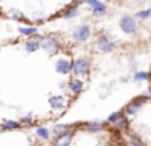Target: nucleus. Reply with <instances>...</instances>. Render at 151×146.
I'll list each match as a JSON object with an SVG mask.
<instances>
[{"instance_id":"f257e3e1","label":"nucleus","mask_w":151,"mask_h":146,"mask_svg":"<svg viewBox=\"0 0 151 146\" xmlns=\"http://www.w3.org/2000/svg\"><path fill=\"white\" fill-rule=\"evenodd\" d=\"M96 47H98L101 52H104V54H109V52L115 50V47H117V41H115L112 36H109V34H101L98 37V41H96Z\"/></svg>"},{"instance_id":"f03ea898","label":"nucleus","mask_w":151,"mask_h":146,"mask_svg":"<svg viewBox=\"0 0 151 146\" xmlns=\"http://www.w3.org/2000/svg\"><path fill=\"white\" fill-rule=\"evenodd\" d=\"M119 26H120V29L125 32V34H135V32L138 31L137 18H135V16H130V15L122 16L120 21H119Z\"/></svg>"},{"instance_id":"7ed1b4c3","label":"nucleus","mask_w":151,"mask_h":146,"mask_svg":"<svg viewBox=\"0 0 151 146\" xmlns=\"http://www.w3.org/2000/svg\"><path fill=\"white\" fill-rule=\"evenodd\" d=\"M89 70H91V65H89V62L86 60V58H76V60L73 62L72 73H73L75 78H80V76H83V75H88Z\"/></svg>"},{"instance_id":"20e7f679","label":"nucleus","mask_w":151,"mask_h":146,"mask_svg":"<svg viewBox=\"0 0 151 146\" xmlns=\"http://www.w3.org/2000/svg\"><path fill=\"white\" fill-rule=\"evenodd\" d=\"M41 49H44L49 55H55L57 52L60 50V42L57 41L54 36H47V37H44L42 47H41Z\"/></svg>"},{"instance_id":"39448f33","label":"nucleus","mask_w":151,"mask_h":146,"mask_svg":"<svg viewBox=\"0 0 151 146\" xmlns=\"http://www.w3.org/2000/svg\"><path fill=\"white\" fill-rule=\"evenodd\" d=\"M89 36H91V28H89L88 24H80V26H76V28L73 29V39L78 41V42L88 41Z\"/></svg>"},{"instance_id":"423d86ee","label":"nucleus","mask_w":151,"mask_h":146,"mask_svg":"<svg viewBox=\"0 0 151 146\" xmlns=\"http://www.w3.org/2000/svg\"><path fill=\"white\" fill-rule=\"evenodd\" d=\"M72 68H73V62H70L68 58H59V60L55 62V70L59 71L60 75L70 73Z\"/></svg>"},{"instance_id":"0eeeda50","label":"nucleus","mask_w":151,"mask_h":146,"mask_svg":"<svg viewBox=\"0 0 151 146\" xmlns=\"http://www.w3.org/2000/svg\"><path fill=\"white\" fill-rule=\"evenodd\" d=\"M88 5H89V8H91V12L94 16H102L107 12V6L102 2H99V0H88Z\"/></svg>"},{"instance_id":"6e6552de","label":"nucleus","mask_w":151,"mask_h":146,"mask_svg":"<svg viewBox=\"0 0 151 146\" xmlns=\"http://www.w3.org/2000/svg\"><path fill=\"white\" fill-rule=\"evenodd\" d=\"M143 102H145V97H143V96H140V97H137V99H133L130 104H127V107H125V114H130V115L137 114L138 110L141 109Z\"/></svg>"},{"instance_id":"1a4fd4ad","label":"nucleus","mask_w":151,"mask_h":146,"mask_svg":"<svg viewBox=\"0 0 151 146\" xmlns=\"http://www.w3.org/2000/svg\"><path fill=\"white\" fill-rule=\"evenodd\" d=\"M73 135H75L73 132H68V133H65V135L57 136L54 146H70V145H72V141H73Z\"/></svg>"},{"instance_id":"9d476101","label":"nucleus","mask_w":151,"mask_h":146,"mask_svg":"<svg viewBox=\"0 0 151 146\" xmlns=\"http://www.w3.org/2000/svg\"><path fill=\"white\" fill-rule=\"evenodd\" d=\"M49 104L52 109H63L65 107V99H63V96H49Z\"/></svg>"},{"instance_id":"9b49d317","label":"nucleus","mask_w":151,"mask_h":146,"mask_svg":"<svg viewBox=\"0 0 151 146\" xmlns=\"http://www.w3.org/2000/svg\"><path fill=\"white\" fill-rule=\"evenodd\" d=\"M106 128V122H99V120H94V122H88L85 123V130L88 132H101V130Z\"/></svg>"},{"instance_id":"f8f14e48","label":"nucleus","mask_w":151,"mask_h":146,"mask_svg":"<svg viewBox=\"0 0 151 146\" xmlns=\"http://www.w3.org/2000/svg\"><path fill=\"white\" fill-rule=\"evenodd\" d=\"M68 88H70V91H72L73 94H80L83 91V81L80 80V78H73V80L68 83Z\"/></svg>"},{"instance_id":"ddd939ff","label":"nucleus","mask_w":151,"mask_h":146,"mask_svg":"<svg viewBox=\"0 0 151 146\" xmlns=\"http://www.w3.org/2000/svg\"><path fill=\"white\" fill-rule=\"evenodd\" d=\"M39 47H42V42H37L31 37L28 39L26 44H24V50L26 52H36V50H39Z\"/></svg>"},{"instance_id":"4468645a","label":"nucleus","mask_w":151,"mask_h":146,"mask_svg":"<svg viewBox=\"0 0 151 146\" xmlns=\"http://www.w3.org/2000/svg\"><path fill=\"white\" fill-rule=\"evenodd\" d=\"M18 32H20L21 36H34V34H37V28L36 26H20L18 28Z\"/></svg>"},{"instance_id":"2eb2a0df","label":"nucleus","mask_w":151,"mask_h":146,"mask_svg":"<svg viewBox=\"0 0 151 146\" xmlns=\"http://www.w3.org/2000/svg\"><path fill=\"white\" fill-rule=\"evenodd\" d=\"M72 132V125H54L52 127V133L57 136L60 135H65V133Z\"/></svg>"},{"instance_id":"dca6fc26","label":"nucleus","mask_w":151,"mask_h":146,"mask_svg":"<svg viewBox=\"0 0 151 146\" xmlns=\"http://www.w3.org/2000/svg\"><path fill=\"white\" fill-rule=\"evenodd\" d=\"M20 128V122H17V120H5V122H2V130L4 132H10V130H17Z\"/></svg>"},{"instance_id":"f3484780","label":"nucleus","mask_w":151,"mask_h":146,"mask_svg":"<svg viewBox=\"0 0 151 146\" xmlns=\"http://www.w3.org/2000/svg\"><path fill=\"white\" fill-rule=\"evenodd\" d=\"M151 78V75L148 73L146 70H138V71H135V75H133V80L137 81V83H140V81H146V80H150Z\"/></svg>"},{"instance_id":"a211bd4d","label":"nucleus","mask_w":151,"mask_h":146,"mask_svg":"<svg viewBox=\"0 0 151 146\" xmlns=\"http://www.w3.org/2000/svg\"><path fill=\"white\" fill-rule=\"evenodd\" d=\"M8 16H10L12 19H17V21H24V15L20 12V10H17V8H12V10H8Z\"/></svg>"},{"instance_id":"6ab92c4d","label":"nucleus","mask_w":151,"mask_h":146,"mask_svg":"<svg viewBox=\"0 0 151 146\" xmlns=\"http://www.w3.org/2000/svg\"><path fill=\"white\" fill-rule=\"evenodd\" d=\"M36 135L39 136L41 140H49L50 136V130L46 128V127H37L36 128Z\"/></svg>"},{"instance_id":"aec40b11","label":"nucleus","mask_w":151,"mask_h":146,"mask_svg":"<svg viewBox=\"0 0 151 146\" xmlns=\"http://www.w3.org/2000/svg\"><path fill=\"white\" fill-rule=\"evenodd\" d=\"M127 125H128V120H127V117L124 115V114H122L120 117H119L117 119V122L114 123V127L117 130H122V128H127Z\"/></svg>"},{"instance_id":"412c9836","label":"nucleus","mask_w":151,"mask_h":146,"mask_svg":"<svg viewBox=\"0 0 151 146\" xmlns=\"http://www.w3.org/2000/svg\"><path fill=\"white\" fill-rule=\"evenodd\" d=\"M78 15V5H70L67 12H63V18H73Z\"/></svg>"},{"instance_id":"4be33fe9","label":"nucleus","mask_w":151,"mask_h":146,"mask_svg":"<svg viewBox=\"0 0 151 146\" xmlns=\"http://www.w3.org/2000/svg\"><path fill=\"white\" fill-rule=\"evenodd\" d=\"M135 18H140V19H148V18H151V8H148V10H140V12H137Z\"/></svg>"},{"instance_id":"5701e85b","label":"nucleus","mask_w":151,"mask_h":146,"mask_svg":"<svg viewBox=\"0 0 151 146\" xmlns=\"http://www.w3.org/2000/svg\"><path fill=\"white\" fill-rule=\"evenodd\" d=\"M120 115H122V112H112L111 115H109V120H107V122H111L112 125H114V123L117 122V119H119Z\"/></svg>"},{"instance_id":"b1692460","label":"nucleus","mask_w":151,"mask_h":146,"mask_svg":"<svg viewBox=\"0 0 151 146\" xmlns=\"http://www.w3.org/2000/svg\"><path fill=\"white\" fill-rule=\"evenodd\" d=\"M21 123H24V125H29V123H33V115H26V117H23L21 119Z\"/></svg>"},{"instance_id":"393cba45","label":"nucleus","mask_w":151,"mask_h":146,"mask_svg":"<svg viewBox=\"0 0 151 146\" xmlns=\"http://www.w3.org/2000/svg\"><path fill=\"white\" fill-rule=\"evenodd\" d=\"M130 146H145V145H143V143H141L138 138H132V140H130Z\"/></svg>"},{"instance_id":"a878e982","label":"nucleus","mask_w":151,"mask_h":146,"mask_svg":"<svg viewBox=\"0 0 151 146\" xmlns=\"http://www.w3.org/2000/svg\"><path fill=\"white\" fill-rule=\"evenodd\" d=\"M81 3H88V0H75V5H81Z\"/></svg>"},{"instance_id":"bb28decb","label":"nucleus","mask_w":151,"mask_h":146,"mask_svg":"<svg viewBox=\"0 0 151 146\" xmlns=\"http://www.w3.org/2000/svg\"><path fill=\"white\" fill-rule=\"evenodd\" d=\"M132 2H135V3H138V5H143L146 0H132Z\"/></svg>"}]
</instances>
